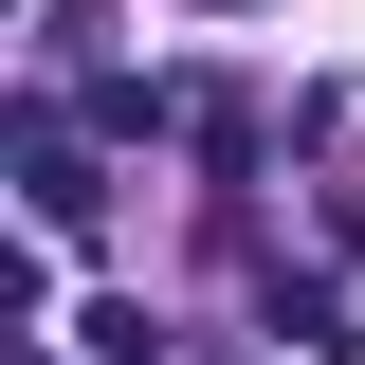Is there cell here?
<instances>
[{"mask_svg":"<svg viewBox=\"0 0 365 365\" xmlns=\"http://www.w3.org/2000/svg\"><path fill=\"white\" fill-rule=\"evenodd\" d=\"M0 146H19V220H37V237H91L110 165H91V128H73V110H55V91H19V128H0Z\"/></svg>","mask_w":365,"mask_h":365,"instance_id":"1","label":"cell"},{"mask_svg":"<svg viewBox=\"0 0 365 365\" xmlns=\"http://www.w3.org/2000/svg\"><path fill=\"white\" fill-rule=\"evenodd\" d=\"M274 347H292V365L347 347V274H274Z\"/></svg>","mask_w":365,"mask_h":365,"instance_id":"2","label":"cell"},{"mask_svg":"<svg viewBox=\"0 0 365 365\" xmlns=\"http://www.w3.org/2000/svg\"><path fill=\"white\" fill-rule=\"evenodd\" d=\"M91 55H110V0H37V91L91 73Z\"/></svg>","mask_w":365,"mask_h":365,"instance_id":"3","label":"cell"},{"mask_svg":"<svg viewBox=\"0 0 365 365\" xmlns=\"http://www.w3.org/2000/svg\"><path fill=\"white\" fill-rule=\"evenodd\" d=\"M0 329H19V347H55V256H37V237L0 256Z\"/></svg>","mask_w":365,"mask_h":365,"instance_id":"4","label":"cell"},{"mask_svg":"<svg viewBox=\"0 0 365 365\" xmlns=\"http://www.w3.org/2000/svg\"><path fill=\"white\" fill-rule=\"evenodd\" d=\"M73 347H91V365H146L165 329H146V292H110V311H73Z\"/></svg>","mask_w":365,"mask_h":365,"instance_id":"5","label":"cell"},{"mask_svg":"<svg viewBox=\"0 0 365 365\" xmlns=\"http://www.w3.org/2000/svg\"><path fill=\"white\" fill-rule=\"evenodd\" d=\"M220 19H256V0H220Z\"/></svg>","mask_w":365,"mask_h":365,"instance_id":"6","label":"cell"}]
</instances>
